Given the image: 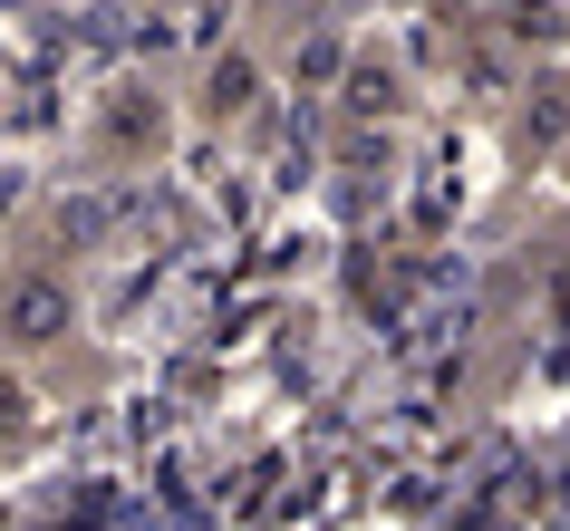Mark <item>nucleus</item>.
<instances>
[{
	"label": "nucleus",
	"instance_id": "nucleus-1",
	"mask_svg": "<svg viewBox=\"0 0 570 531\" xmlns=\"http://www.w3.org/2000/svg\"><path fill=\"white\" fill-rule=\"evenodd\" d=\"M68 328H78V299H68V281H49V271H20V281L0 291V348H10V357H49V348H68Z\"/></svg>",
	"mask_w": 570,
	"mask_h": 531
},
{
	"label": "nucleus",
	"instance_id": "nucleus-2",
	"mask_svg": "<svg viewBox=\"0 0 570 531\" xmlns=\"http://www.w3.org/2000/svg\"><path fill=\"white\" fill-rule=\"evenodd\" d=\"M97 126H107V155H165V136H175L155 88H107V117Z\"/></svg>",
	"mask_w": 570,
	"mask_h": 531
},
{
	"label": "nucleus",
	"instance_id": "nucleus-3",
	"mask_svg": "<svg viewBox=\"0 0 570 531\" xmlns=\"http://www.w3.org/2000/svg\"><path fill=\"white\" fill-rule=\"evenodd\" d=\"M252 107H262V68L242 59V49H223V59L204 68V117L213 126H242Z\"/></svg>",
	"mask_w": 570,
	"mask_h": 531
},
{
	"label": "nucleus",
	"instance_id": "nucleus-4",
	"mask_svg": "<svg viewBox=\"0 0 570 531\" xmlns=\"http://www.w3.org/2000/svg\"><path fill=\"white\" fill-rule=\"evenodd\" d=\"M291 78H301V88H338V78H348V49H338L330 30H309L301 59H291Z\"/></svg>",
	"mask_w": 570,
	"mask_h": 531
},
{
	"label": "nucleus",
	"instance_id": "nucleus-5",
	"mask_svg": "<svg viewBox=\"0 0 570 531\" xmlns=\"http://www.w3.org/2000/svg\"><path fill=\"white\" fill-rule=\"evenodd\" d=\"M338 107H348V117H387L396 78H387V68H348V78H338Z\"/></svg>",
	"mask_w": 570,
	"mask_h": 531
},
{
	"label": "nucleus",
	"instance_id": "nucleus-6",
	"mask_svg": "<svg viewBox=\"0 0 570 531\" xmlns=\"http://www.w3.org/2000/svg\"><path fill=\"white\" fill-rule=\"evenodd\" d=\"M0 435H30V386L0 377Z\"/></svg>",
	"mask_w": 570,
	"mask_h": 531
}]
</instances>
